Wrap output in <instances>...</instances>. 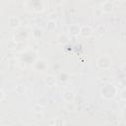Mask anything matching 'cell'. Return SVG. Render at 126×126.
I'll return each instance as SVG.
<instances>
[{"mask_svg":"<svg viewBox=\"0 0 126 126\" xmlns=\"http://www.w3.org/2000/svg\"><path fill=\"white\" fill-rule=\"evenodd\" d=\"M63 99L65 102H72L75 99V94L71 91H66L63 94Z\"/></svg>","mask_w":126,"mask_h":126,"instance_id":"obj_9","label":"cell"},{"mask_svg":"<svg viewBox=\"0 0 126 126\" xmlns=\"http://www.w3.org/2000/svg\"><path fill=\"white\" fill-rule=\"evenodd\" d=\"M118 94V89L115 85L111 84V83H106L103 85V87L101 88L100 91V94L101 97H103L104 99H113Z\"/></svg>","mask_w":126,"mask_h":126,"instance_id":"obj_1","label":"cell"},{"mask_svg":"<svg viewBox=\"0 0 126 126\" xmlns=\"http://www.w3.org/2000/svg\"><path fill=\"white\" fill-rule=\"evenodd\" d=\"M44 84H45L46 87H48V88H53V87H55L56 84H57V79H56V77H55L54 75L49 74V75H47V76L45 77V79H44Z\"/></svg>","mask_w":126,"mask_h":126,"instance_id":"obj_7","label":"cell"},{"mask_svg":"<svg viewBox=\"0 0 126 126\" xmlns=\"http://www.w3.org/2000/svg\"><path fill=\"white\" fill-rule=\"evenodd\" d=\"M4 97H5V94H4V92L0 89V101H1V100H3V99H4Z\"/></svg>","mask_w":126,"mask_h":126,"instance_id":"obj_17","label":"cell"},{"mask_svg":"<svg viewBox=\"0 0 126 126\" xmlns=\"http://www.w3.org/2000/svg\"><path fill=\"white\" fill-rule=\"evenodd\" d=\"M96 65L99 69H108L112 65V59L109 55H101L97 58Z\"/></svg>","mask_w":126,"mask_h":126,"instance_id":"obj_2","label":"cell"},{"mask_svg":"<svg viewBox=\"0 0 126 126\" xmlns=\"http://www.w3.org/2000/svg\"><path fill=\"white\" fill-rule=\"evenodd\" d=\"M26 91V87L24 85H19L15 88V92L18 94H23Z\"/></svg>","mask_w":126,"mask_h":126,"instance_id":"obj_13","label":"cell"},{"mask_svg":"<svg viewBox=\"0 0 126 126\" xmlns=\"http://www.w3.org/2000/svg\"><path fill=\"white\" fill-rule=\"evenodd\" d=\"M113 8H114V4L110 0L103 1L102 4H101V6H100V9H101L102 13H110V12H112Z\"/></svg>","mask_w":126,"mask_h":126,"instance_id":"obj_5","label":"cell"},{"mask_svg":"<svg viewBox=\"0 0 126 126\" xmlns=\"http://www.w3.org/2000/svg\"><path fill=\"white\" fill-rule=\"evenodd\" d=\"M93 33H94V30H93V28L91 26H89V25L81 26V28H80V34L79 35H81V36H83L85 38H89V37H91L93 35Z\"/></svg>","mask_w":126,"mask_h":126,"instance_id":"obj_4","label":"cell"},{"mask_svg":"<svg viewBox=\"0 0 126 126\" xmlns=\"http://www.w3.org/2000/svg\"><path fill=\"white\" fill-rule=\"evenodd\" d=\"M32 37H33L34 39H39V38H41L42 35H43V31H42V29H40V28L34 29V30L32 32Z\"/></svg>","mask_w":126,"mask_h":126,"instance_id":"obj_10","label":"cell"},{"mask_svg":"<svg viewBox=\"0 0 126 126\" xmlns=\"http://www.w3.org/2000/svg\"><path fill=\"white\" fill-rule=\"evenodd\" d=\"M80 28H81L80 25H78V24H72V25L69 26L68 32H69V33L72 36H78L80 34Z\"/></svg>","mask_w":126,"mask_h":126,"instance_id":"obj_8","label":"cell"},{"mask_svg":"<svg viewBox=\"0 0 126 126\" xmlns=\"http://www.w3.org/2000/svg\"><path fill=\"white\" fill-rule=\"evenodd\" d=\"M94 16H96V17H100V16L102 15V11H101L100 8H95V9L94 10Z\"/></svg>","mask_w":126,"mask_h":126,"instance_id":"obj_16","label":"cell"},{"mask_svg":"<svg viewBox=\"0 0 126 126\" xmlns=\"http://www.w3.org/2000/svg\"><path fill=\"white\" fill-rule=\"evenodd\" d=\"M75 108H76V106H75V104L73 103V101H72V102H67V104H66V109H67L68 111H74Z\"/></svg>","mask_w":126,"mask_h":126,"instance_id":"obj_15","label":"cell"},{"mask_svg":"<svg viewBox=\"0 0 126 126\" xmlns=\"http://www.w3.org/2000/svg\"><path fill=\"white\" fill-rule=\"evenodd\" d=\"M21 25L20 19L17 16H10L8 18V26L11 29H18Z\"/></svg>","mask_w":126,"mask_h":126,"instance_id":"obj_6","label":"cell"},{"mask_svg":"<svg viewBox=\"0 0 126 126\" xmlns=\"http://www.w3.org/2000/svg\"><path fill=\"white\" fill-rule=\"evenodd\" d=\"M37 105H39L40 107H46L48 105V99L46 96L41 95L37 98Z\"/></svg>","mask_w":126,"mask_h":126,"instance_id":"obj_12","label":"cell"},{"mask_svg":"<svg viewBox=\"0 0 126 126\" xmlns=\"http://www.w3.org/2000/svg\"><path fill=\"white\" fill-rule=\"evenodd\" d=\"M49 125H56V126H63L66 124V121L63 118H55L48 122Z\"/></svg>","mask_w":126,"mask_h":126,"instance_id":"obj_11","label":"cell"},{"mask_svg":"<svg viewBox=\"0 0 126 126\" xmlns=\"http://www.w3.org/2000/svg\"><path fill=\"white\" fill-rule=\"evenodd\" d=\"M55 28H56V22L53 21V20L48 21V23H47V30L48 31H53V30H55Z\"/></svg>","mask_w":126,"mask_h":126,"instance_id":"obj_14","label":"cell"},{"mask_svg":"<svg viewBox=\"0 0 126 126\" xmlns=\"http://www.w3.org/2000/svg\"><path fill=\"white\" fill-rule=\"evenodd\" d=\"M32 68L37 71V72H44L47 68H48V64H47V61L43 58H38L36 59L33 64H32Z\"/></svg>","mask_w":126,"mask_h":126,"instance_id":"obj_3","label":"cell"}]
</instances>
